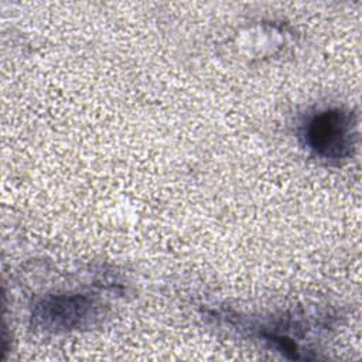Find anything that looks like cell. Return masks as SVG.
<instances>
[{
	"label": "cell",
	"mask_w": 362,
	"mask_h": 362,
	"mask_svg": "<svg viewBox=\"0 0 362 362\" xmlns=\"http://www.w3.org/2000/svg\"><path fill=\"white\" fill-rule=\"evenodd\" d=\"M307 147L320 158H346L355 143V119L351 112L332 107L317 112L303 127Z\"/></svg>",
	"instance_id": "obj_1"
}]
</instances>
